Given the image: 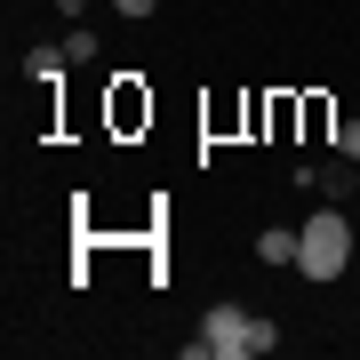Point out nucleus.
<instances>
[{"instance_id":"obj_1","label":"nucleus","mask_w":360,"mask_h":360,"mask_svg":"<svg viewBox=\"0 0 360 360\" xmlns=\"http://www.w3.org/2000/svg\"><path fill=\"white\" fill-rule=\"evenodd\" d=\"M345 264H352V224H345V208H312V217L296 224V272L328 288Z\"/></svg>"},{"instance_id":"obj_2","label":"nucleus","mask_w":360,"mask_h":360,"mask_svg":"<svg viewBox=\"0 0 360 360\" xmlns=\"http://www.w3.org/2000/svg\"><path fill=\"white\" fill-rule=\"evenodd\" d=\"M184 360H248V304H208V321L184 345Z\"/></svg>"},{"instance_id":"obj_3","label":"nucleus","mask_w":360,"mask_h":360,"mask_svg":"<svg viewBox=\"0 0 360 360\" xmlns=\"http://www.w3.org/2000/svg\"><path fill=\"white\" fill-rule=\"evenodd\" d=\"M257 264H288L296 272V224H264L257 232Z\"/></svg>"},{"instance_id":"obj_4","label":"nucleus","mask_w":360,"mask_h":360,"mask_svg":"<svg viewBox=\"0 0 360 360\" xmlns=\"http://www.w3.org/2000/svg\"><path fill=\"white\" fill-rule=\"evenodd\" d=\"M72 72V56H65V40H56V49H32L25 56V80H40V89H56V80Z\"/></svg>"},{"instance_id":"obj_5","label":"nucleus","mask_w":360,"mask_h":360,"mask_svg":"<svg viewBox=\"0 0 360 360\" xmlns=\"http://www.w3.org/2000/svg\"><path fill=\"white\" fill-rule=\"evenodd\" d=\"M257 352H281V321H264V312H248V360Z\"/></svg>"},{"instance_id":"obj_6","label":"nucleus","mask_w":360,"mask_h":360,"mask_svg":"<svg viewBox=\"0 0 360 360\" xmlns=\"http://www.w3.org/2000/svg\"><path fill=\"white\" fill-rule=\"evenodd\" d=\"M65 56H72V65H96V32L72 25V32H65Z\"/></svg>"},{"instance_id":"obj_7","label":"nucleus","mask_w":360,"mask_h":360,"mask_svg":"<svg viewBox=\"0 0 360 360\" xmlns=\"http://www.w3.org/2000/svg\"><path fill=\"white\" fill-rule=\"evenodd\" d=\"M328 144H336V160H352V168H360V120H336V136H328Z\"/></svg>"},{"instance_id":"obj_8","label":"nucleus","mask_w":360,"mask_h":360,"mask_svg":"<svg viewBox=\"0 0 360 360\" xmlns=\"http://www.w3.org/2000/svg\"><path fill=\"white\" fill-rule=\"evenodd\" d=\"M153 8H160V0H112V16H129V25H144Z\"/></svg>"}]
</instances>
